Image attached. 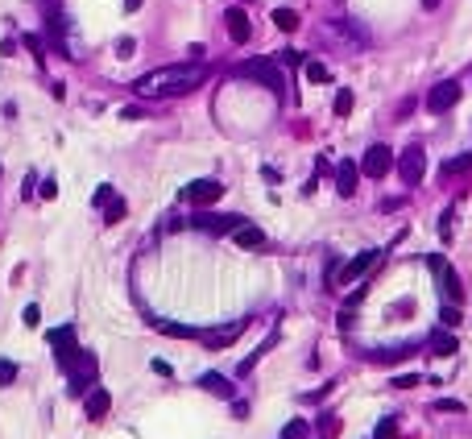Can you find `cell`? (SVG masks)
<instances>
[{"mask_svg": "<svg viewBox=\"0 0 472 439\" xmlns=\"http://www.w3.org/2000/svg\"><path fill=\"white\" fill-rule=\"evenodd\" d=\"M133 50H137V41H133V37H120V41H116V54H120V58H129Z\"/></svg>", "mask_w": 472, "mask_h": 439, "instance_id": "cell-28", "label": "cell"}, {"mask_svg": "<svg viewBox=\"0 0 472 439\" xmlns=\"http://www.w3.org/2000/svg\"><path fill=\"white\" fill-rule=\"evenodd\" d=\"M50 348H54V357H58L62 365H66V361H75V357L83 353V348L75 344V328H70V324H66V328H58V332H50Z\"/></svg>", "mask_w": 472, "mask_h": 439, "instance_id": "cell-9", "label": "cell"}, {"mask_svg": "<svg viewBox=\"0 0 472 439\" xmlns=\"http://www.w3.org/2000/svg\"><path fill=\"white\" fill-rule=\"evenodd\" d=\"M307 436H311V431H307V423H303V419H294V423L286 427V439H307Z\"/></svg>", "mask_w": 472, "mask_h": 439, "instance_id": "cell-26", "label": "cell"}, {"mask_svg": "<svg viewBox=\"0 0 472 439\" xmlns=\"http://www.w3.org/2000/svg\"><path fill=\"white\" fill-rule=\"evenodd\" d=\"M236 75L257 79V83H261V87H270L274 95H286V79H282V71H278V62H274V58H249V62H240V66H236Z\"/></svg>", "mask_w": 472, "mask_h": 439, "instance_id": "cell-2", "label": "cell"}, {"mask_svg": "<svg viewBox=\"0 0 472 439\" xmlns=\"http://www.w3.org/2000/svg\"><path fill=\"white\" fill-rule=\"evenodd\" d=\"M398 174H402L406 187H419V178L427 174V153H423V145H410V149L398 158Z\"/></svg>", "mask_w": 472, "mask_h": 439, "instance_id": "cell-3", "label": "cell"}, {"mask_svg": "<svg viewBox=\"0 0 472 439\" xmlns=\"http://www.w3.org/2000/svg\"><path fill=\"white\" fill-rule=\"evenodd\" d=\"M377 257H381V249H365V253H357V257L340 270V286H352V282H357L369 265H377Z\"/></svg>", "mask_w": 472, "mask_h": 439, "instance_id": "cell-10", "label": "cell"}, {"mask_svg": "<svg viewBox=\"0 0 472 439\" xmlns=\"http://www.w3.org/2000/svg\"><path fill=\"white\" fill-rule=\"evenodd\" d=\"M232 236H236V245H240V249H257V245L265 241V232H261L257 224H240V228H236Z\"/></svg>", "mask_w": 472, "mask_h": 439, "instance_id": "cell-16", "label": "cell"}, {"mask_svg": "<svg viewBox=\"0 0 472 439\" xmlns=\"http://www.w3.org/2000/svg\"><path fill=\"white\" fill-rule=\"evenodd\" d=\"M203 390H207V394H220V398H232V386H228V377H220V373H203Z\"/></svg>", "mask_w": 472, "mask_h": 439, "instance_id": "cell-18", "label": "cell"}, {"mask_svg": "<svg viewBox=\"0 0 472 439\" xmlns=\"http://www.w3.org/2000/svg\"><path fill=\"white\" fill-rule=\"evenodd\" d=\"M274 25H278L282 33H294V29H299V12H294V8H274Z\"/></svg>", "mask_w": 472, "mask_h": 439, "instance_id": "cell-19", "label": "cell"}, {"mask_svg": "<svg viewBox=\"0 0 472 439\" xmlns=\"http://www.w3.org/2000/svg\"><path fill=\"white\" fill-rule=\"evenodd\" d=\"M423 4H427V8H435V4H440V0H423Z\"/></svg>", "mask_w": 472, "mask_h": 439, "instance_id": "cell-35", "label": "cell"}, {"mask_svg": "<svg viewBox=\"0 0 472 439\" xmlns=\"http://www.w3.org/2000/svg\"><path fill=\"white\" fill-rule=\"evenodd\" d=\"M54 195H58V183H54V178H46V183H41V199H54Z\"/></svg>", "mask_w": 472, "mask_h": 439, "instance_id": "cell-32", "label": "cell"}, {"mask_svg": "<svg viewBox=\"0 0 472 439\" xmlns=\"http://www.w3.org/2000/svg\"><path fill=\"white\" fill-rule=\"evenodd\" d=\"M282 62H286V66H299V62H303V54H299V50H282Z\"/></svg>", "mask_w": 472, "mask_h": 439, "instance_id": "cell-31", "label": "cell"}, {"mask_svg": "<svg viewBox=\"0 0 472 439\" xmlns=\"http://www.w3.org/2000/svg\"><path fill=\"white\" fill-rule=\"evenodd\" d=\"M472 170V153H464V158H448V162H444V174H448V178H452V174H469Z\"/></svg>", "mask_w": 472, "mask_h": 439, "instance_id": "cell-21", "label": "cell"}, {"mask_svg": "<svg viewBox=\"0 0 472 439\" xmlns=\"http://www.w3.org/2000/svg\"><path fill=\"white\" fill-rule=\"evenodd\" d=\"M203 66H162V71H149V75H141L137 83H133V91L137 95H187L191 87H199L203 83Z\"/></svg>", "mask_w": 472, "mask_h": 439, "instance_id": "cell-1", "label": "cell"}, {"mask_svg": "<svg viewBox=\"0 0 472 439\" xmlns=\"http://www.w3.org/2000/svg\"><path fill=\"white\" fill-rule=\"evenodd\" d=\"M240 332H245V324H232V328H224V332H211V336H207V348H224V344H232Z\"/></svg>", "mask_w": 472, "mask_h": 439, "instance_id": "cell-17", "label": "cell"}, {"mask_svg": "<svg viewBox=\"0 0 472 439\" xmlns=\"http://www.w3.org/2000/svg\"><path fill=\"white\" fill-rule=\"evenodd\" d=\"M224 21H228V37L240 46V41H249V33H253V25H249V12L245 8H228L224 12Z\"/></svg>", "mask_w": 472, "mask_h": 439, "instance_id": "cell-12", "label": "cell"}, {"mask_svg": "<svg viewBox=\"0 0 472 439\" xmlns=\"http://www.w3.org/2000/svg\"><path fill=\"white\" fill-rule=\"evenodd\" d=\"M456 100H460V83H456V79H444V83L431 87L427 108H431V112H448V108H456Z\"/></svg>", "mask_w": 472, "mask_h": 439, "instance_id": "cell-5", "label": "cell"}, {"mask_svg": "<svg viewBox=\"0 0 472 439\" xmlns=\"http://www.w3.org/2000/svg\"><path fill=\"white\" fill-rule=\"evenodd\" d=\"M435 411H452V415H460V411H464V402H456V398H440V402H435Z\"/></svg>", "mask_w": 472, "mask_h": 439, "instance_id": "cell-27", "label": "cell"}, {"mask_svg": "<svg viewBox=\"0 0 472 439\" xmlns=\"http://www.w3.org/2000/svg\"><path fill=\"white\" fill-rule=\"evenodd\" d=\"M357 178H361V170H357L352 162H340V166H336V191H340L344 199L357 191Z\"/></svg>", "mask_w": 472, "mask_h": 439, "instance_id": "cell-13", "label": "cell"}, {"mask_svg": "<svg viewBox=\"0 0 472 439\" xmlns=\"http://www.w3.org/2000/svg\"><path fill=\"white\" fill-rule=\"evenodd\" d=\"M427 344H431V353H435V357H452V353H456V336H452L448 328H435Z\"/></svg>", "mask_w": 472, "mask_h": 439, "instance_id": "cell-15", "label": "cell"}, {"mask_svg": "<svg viewBox=\"0 0 472 439\" xmlns=\"http://www.w3.org/2000/svg\"><path fill=\"white\" fill-rule=\"evenodd\" d=\"M377 439H398V423L394 419H381L377 423Z\"/></svg>", "mask_w": 472, "mask_h": 439, "instance_id": "cell-24", "label": "cell"}, {"mask_svg": "<svg viewBox=\"0 0 472 439\" xmlns=\"http://www.w3.org/2000/svg\"><path fill=\"white\" fill-rule=\"evenodd\" d=\"M124 216V199H112V207H108V224H116Z\"/></svg>", "mask_w": 472, "mask_h": 439, "instance_id": "cell-29", "label": "cell"}, {"mask_svg": "<svg viewBox=\"0 0 472 439\" xmlns=\"http://www.w3.org/2000/svg\"><path fill=\"white\" fill-rule=\"evenodd\" d=\"M303 71H307L311 83H328V79H332V71H328L323 62H303Z\"/></svg>", "mask_w": 472, "mask_h": 439, "instance_id": "cell-22", "label": "cell"}, {"mask_svg": "<svg viewBox=\"0 0 472 439\" xmlns=\"http://www.w3.org/2000/svg\"><path fill=\"white\" fill-rule=\"evenodd\" d=\"M37 324H41V311L29 303V307H25V328H37Z\"/></svg>", "mask_w": 472, "mask_h": 439, "instance_id": "cell-30", "label": "cell"}, {"mask_svg": "<svg viewBox=\"0 0 472 439\" xmlns=\"http://www.w3.org/2000/svg\"><path fill=\"white\" fill-rule=\"evenodd\" d=\"M124 8H129V12H133V8H141V0H124Z\"/></svg>", "mask_w": 472, "mask_h": 439, "instance_id": "cell-34", "label": "cell"}, {"mask_svg": "<svg viewBox=\"0 0 472 439\" xmlns=\"http://www.w3.org/2000/svg\"><path fill=\"white\" fill-rule=\"evenodd\" d=\"M108 407H112V394H108V390H91V394H87V402H83L87 419H104V415H108Z\"/></svg>", "mask_w": 472, "mask_h": 439, "instance_id": "cell-14", "label": "cell"}, {"mask_svg": "<svg viewBox=\"0 0 472 439\" xmlns=\"http://www.w3.org/2000/svg\"><path fill=\"white\" fill-rule=\"evenodd\" d=\"M352 104H357V100H352V87H340V91H336V116H348Z\"/></svg>", "mask_w": 472, "mask_h": 439, "instance_id": "cell-23", "label": "cell"}, {"mask_svg": "<svg viewBox=\"0 0 472 439\" xmlns=\"http://www.w3.org/2000/svg\"><path fill=\"white\" fill-rule=\"evenodd\" d=\"M390 166H394V149H390V145H373V149L365 153V166H361V170H365L369 178H386Z\"/></svg>", "mask_w": 472, "mask_h": 439, "instance_id": "cell-8", "label": "cell"}, {"mask_svg": "<svg viewBox=\"0 0 472 439\" xmlns=\"http://www.w3.org/2000/svg\"><path fill=\"white\" fill-rule=\"evenodd\" d=\"M66 373H70V390L83 394L87 390V377H95V357L91 353H79L75 361H66Z\"/></svg>", "mask_w": 472, "mask_h": 439, "instance_id": "cell-7", "label": "cell"}, {"mask_svg": "<svg viewBox=\"0 0 472 439\" xmlns=\"http://www.w3.org/2000/svg\"><path fill=\"white\" fill-rule=\"evenodd\" d=\"M191 224L203 228V232H211V236H224V232H236V228L245 224V216H211V212H203V216H195Z\"/></svg>", "mask_w": 472, "mask_h": 439, "instance_id": "cell-6", "label": "cell"}, {"mask_svg": "<svg viewBox=\"0 0 472 439\" xmlns=\"http://www.w3.org/2000/svg\"><path fill=\"white\" fill-rule=\"evenodd\" d=\"M17 382V365L12 361H0V386H12Z\"/></svg>", "mask_w": 472, "mask_h": 439, "instance_id": "cell-25", "label": "cell"}, {"mask_svg": "<svg viewBox=\"0 0 472 439\" xmlns=\"http://www.w3.org/2000/svg\"><path fill=\"white\" fill-rule=\"evenodd\" d=\"M153 328H158L162 336H178V340H191V336H199L195 328H187V324H166V319H158Z\"/></svg>", "mask_w": 472, "mask_h": 439, "instance_id": "cell-20", "label": "cell"}, {"mask_svg": "<svg viewBox=\"0 0 472 439\" xmlns=\"http://www.w3.org/2000/svg\"><path fill=\"white\" fill-rule=\"evenodd\" d=\"M220 195H224L220 178H199V183H191V187L182 191V199H187V203H195V207H207V203H216Z\"/></svg>", "mask_w": 472, "mask_h": 439, "instance_id": "cell-4", "label": "cell"}, {"mask_svg": "<svg viewBox=\"0 0 472 439\" xmlns=\"http://www.w3.org/2000/svg\"><path fill=\"white\" fill-rule=\"evenodd\" d=\"M95 203H112V187H100L95 191Z\"/></svg>", "mask_w": 472, "mask_h": 439, "instance_id": "cell-33", "label": "cell"}, {"mask_svg": "<svg viewBox=\"0 0 472 439\" xmlns=\"http://www.w3.org/2000/svg\"><path fill=\"white\" fill-rule=\"evenodd\" d=\"M431 270H435V278H440L444 295H448L452 303H460V299H464V290H460V278H456V270H452L444 257H431Z\"/></svg>", "mask_w": 472, "mask_h": 439, "instance_id": "cell-11", "label": "cell"}]
</instances>
